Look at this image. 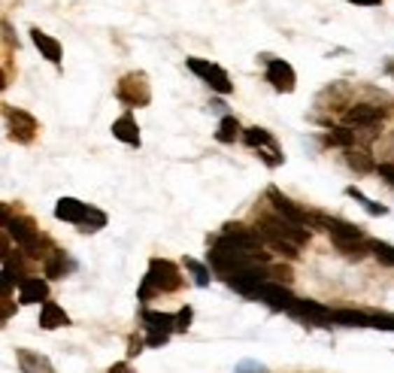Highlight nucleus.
<instances>
[{
	"instance_id": "obj_1",
	"label": "nucleus",
	"mask_w": 394,
	"mask_h": 373,
	"mask_svg": "<svg viewBox=\"0 0 394 373\" xmlns=\"http://www.w3.org/2000/svg\"><path fill=\"white\" fill-rule=\"evenodd\" d=\"M255 231L261 234V240L267 243L273 252L286 255L288 261H297L300 246L309 243V227H300L295 222H288V218H282L276 209H273V213L264 209V213L255 218Z\"/></svg>"
},
{
	"instance_id": "obj_2",
	"label": "nucleus",
	"mask_w": 394,
	"mask_h": 373,
	"mask_svg": "<svg viewBox=\"0 0 394 373\" xmlns=\"http://www.w3.org/2000/svg\"><path fill=\"white\" fill-rule=\"evenodd\" d=\"M313 227H322V231L331 237V243L337 246V252L349 261H364L367 255H373V243L367 240V234L361 231L358 225L346 222V218L337 216H325V213H313Z\"/></svg>"
},
{
	"instance_id": "obj_3",
	"label": "nucleus",
	"mask_w": 394,
	"mask_h": 373,
	"mask_svg": "<svg viewBox=\"0 0 394 373\" xmlns=\"http://www.w3.org/2000/svg\"><path fill=\"white\" fill-rule=\"evenodd\" d=\"M182 286H185V276H182V270L176 264L167 258H152L149 270L143 276V286H140V300H149L152 295H173Z\"/></svg>"
},
{
	"instance_id": "obj_4",
	"label": "nucleus",
	"mask_w": 394,
	"mask_h": 373,
	"mask_svg": "<svg viewBox=\"0 0 394 373\" xmlns=\"http://www.w3.org/2000/svg\"><path fill=\"white\" fill-rule=\"evenodd\" d=\"M55 218L76 225L82 234H94L106 225V213H100V209H94L91 204H82L76 197H61L58 204H55Z\"/></svg>"
},
{
	"instance_id": "obj_5",
	"label": "nucleus",
	"mask_w": 394,
	"mask_h": 373,
	"mask_svg": "<svg viewBox=\"0 0 394 373\" xmlns=\"http://www.w3.org/2000/svg\"><path fill=\"white\" fill-rule=\"evenodd\" d=\"M3 227H6V237H13L15 246L22 249L24 255L31 258H40V243H43V234L27 216H13V209L3 206Z\"/></svg>"
},
{
	"instance_id": "obj_6",
	"label": "nucleus",
	"mask_w": 394,
	"mask_h": 373,
	"mask_svg": "<svg viewBox=\"0 0 394 373\" xmlns=\"http://www.w3.org/2000/svg\"><path fill=\"white\" fill-rule=\"evenodd\" d=\"M115 97L122 100V104L127 109H140V106H149V100H152V85H149V76H146L143 70H131V73H125L122 79H118V85H115Z\"/></svg>"
},
{
	"instance_id": "obj_7",
	"label": "nucleus",
	"mask_w": 394,
	"mask_h": 373,
	"mask_svg": "<svg viewBox=\"0 0 394 373\" xmlns=\"http://www.w3.org/2000/svg\"><path fill=\"white\" fill-rule=\"evenodd\" d=\"M388 115H391L388 106H379V104H352L349 109H343V125L346 127H364V131H373V127H379Z\"/></svg>"
},
{
	"instance_id": "obj_8",
	"label": "nucleus",
	"mask_w": 394,
	"mask_h": 373,
	"mask_svg": "<svg viewBox=\"0 0 394 373\" xmlns=\"http://www.w3.org/2000/svg\"><path fill=\"white\" fill-rule=\"evenodd\" d=\"M243 143L249 146V149H258V155L264 158L267 167H279V164H282V149H279L276 136H273L267 127H246V131H243Z\"/></svg>"
},
{
	"instance_id": "obj_9",
	"label": "nucleus",
	"mask_w": 394,
	"mask_h": 373,
	"mask_svg": "<svg viewBox=\"0 0 394 373\" xmlns=\"http://www.w3.org/2000/svg\"><path fill=\"white\" fill-rule=\"evenodd\" d=\"M185 64H188V70L195 73V76H200L209 88L216 91V94H231L234 91V82L225 73V67H218V64H213V61H204V58H188Z\"/></svg>"
},
{
	"instance_id": "obj_10",
	"label": "nucleus",
	"mask_w": 394,
	"mask_h": 373,
	"mask_svg": "<svg viewBox=\"0 0 394 373\" xmlns=\"http://www.w3.org/2000/svg\"><path fill=\"white\" fill-rule=\"evenodd\" d=\"M6 125H9V140L22 143V146H31L40 134V122L24 113V109H15V106H6Z\"/></svg>"
},
{
	"instance_id": "obj_11",
	"label": "nucleus",
	"mask_w": 394,
	"mask_h": 373,
	"mask_svg": "<svg viewBox=\"0 0 394 373\" xmlns=\"http://www.w3.org/2000/svg\"><path fill=\"white\" fill-rule=\"evenodd\" d=\"M143 325H146V343L149 346H164L170 334L176 331V316L170 313H155V309H143Z\"/></svg>"
},
{
	"instance_id": "obj_12",
	"label": "nucleus",
	"mask_w": 394,
	"mask_h": 373,
	"mask_svg": "<svg viewBox=\"0 0 394 373\" xmlns=\"http://www.w3.org/2000/svg\"><path fill=\"white\" fill-rule=\"evenodd\" d=\"M291 316L297 318V322H307V325H316V328H331L334 325V309L318 304V300H295V307L288 309Z\"/></svg>"
},
{
	"instance_id": "obj_13",
	"label": "nucleus",
	"mask_w": 394,
	"mask_h": 373,
	"mask_svg": "<svg viewBox=\"0 0 394 373\" xmlns=\"http://www.w3.org/2000/svg\"><path fill=\"white\" fill-rule=\"evenodd\" d=\"M267 200H270V206L276 209V213L282 216V218H288V222H295V225H300V227H313V213H307L304 206H297L295 200H291L288 195H282L279 188H267Z\"/></svg>"
},
{
	"instance_id": "obj_14",
	"label": "nucleus",
	"mask_w": 394,
	"mask_h": 373,
	"mask_svg": "<svg viewBox=\"0 0 394 373\" xmlns=\"http://www.w3.org/2000/svg\"><path fill=\"white\" fill-rule=\"evenodd\" d=\"M264 64H267V67H264V79H267L276 91H282V94H291V91L297 88V73H295V67H291L288 61L267 58Z\"/></svg>"
},
{
	"instance_id": "obj_15",
	"label": "nucleus",
	"mask_w": 394,
	"mask_h": 373,
	"mask_svg": "<svg viewBox=\"0 0 394 373\" xmlns=\"http://www.w3.org/2000/svg\"><path fill=\"white\" fill-rule=\"evenodd\" d=\"M255 297L264 300V304H267L270 309H286V313H288L291 307H295V300H297V297L288 291L286 282H276V279L261 282L258 291H255Z\"/></svg>"
},
{
	"instance_id": "obj_16",
	"label": "nucleus",
	"mask_w": 394,
	"mask_h": 373,
	"mask_svg": "<svg viewBox=\"0 0 394 373\" xmlns=\"http://www.w3.org/2000/svg\"><path fill=\"white\" fill-rule=\"evenodd\" d=\"M15 364H18V370L22 373H55L52 367V361L45 358V355L40 352H34V349H15Z\"/></svg>"
},
{
	"instance_id": "obj_17",
	"label": "nucleus",
	"mask_w": 394,
	"mask_h": 373,
	"mask_svg": "<svg viewBox=\"0 0 394 373\" xmlns=\"http://www.w3.org/2000/svg\"><path fill=\"white\" fill-rule=\"evenodd\" d=\"M18 300L22 304H45L49 300V286L40 276H27L18 282Z\"/></svg>"
},
{
	"instance_id": "obj_18",
	"label": "nucleus",
	"mask_w": 394,
	"mask_h": 373,
	"mask_svg": "<svg viewBox=\"0 0 394 373\" xmlns=\"http://www.w3.org/2000/svg\"><path fill=\"white\" fill-rule=\"evenodd\" d=\"M31 40H34L36 49L43 52V58L49 61V64H55V67H58V64H61V43L55 40V36L43 34L40 27H31Z\"/></svg>"
},
{
	"instance_id": "obj_19",
	"label": "nucleus",
	"mask_w": 394,
	"mask_h": 373,
	"mask_svg": "<svg viewBox=\"0 0 394 373\" xmlns=\"http://www.w3.org/2000/svg\"><path fill=\"white\" fill-rule=\"evenodd\" d=\"M113 136L115 140H122L127 146H140V127H136V118L131 113L118 115L113 122Z\"/></svg>"
},
{
	"instance_id": "obj_20",
	"label": "nucleus",
	"mask_w": 394,
	"mask_h": 373,
	"mask_svg": "<svg viewBox=\"0 0 394 373\" xmlns=\"http://www.w3.org/2000/svg\"><path fill=\"white\" fill-rule=\"evenodd\" d=\"M67 325H70V316L64 313L55 300H45V304L40 307V328L55 331V328H67Z\"/></svg>"
},
{
	"instance_id": "obj_21",
	"label": "nucleus",
	"mask_w": 394,
	"mask_h": 373,
	"mask_svg": "<svg viewBox=\"0 0 394 373\" xmlns=\"http://www.w3.org/2000/svg\"><path fill=\"white\" fill-rule=\"evenodd\" d=\"M334 325L343 328H373V313H364V309H334Z\"/></svg>"
},
{
	"instance_id": "obj_22",
	"label": "nucleus",
	"mask_w": 394,
	"mask_h": 373,
	"mask_svg": "<svg viewBox=\"0 0 394 373\" xmlns=\"http://www.w3.org/2000/svg\"><path fill=\"white\" fill-rule=\"evenodd\" d=\"M346 164L355 170V173H377L379 164L373 161V155L367 149H358V146H352V149H346Z\"/></svg>"
},
{
	"instance_id": "obj_23",
	"label": "nucleus",
	"mask_w": 394,
	"mask_h": 373,
	"mask_svg": "<svg viewBox=\"0 0 394 373\" xmlns=\"http://www.w3.org/2000/svg\"><path fill=\"white\" fill-rule=\"evenodd\" d=\"M43 273H45L49 279H61L64 273H67V255H64L61 249H52V252L43 258Z\"/></svg>"
},
{
	"instance_id": "obj_24",
	"label": "nucleus",
	"mask_w": 394,
	"mask_h": 373,
	"mask_svg": "<svg viewBox=\"0 0 394 373\" xmlns=\"http://www.w3.org/2000/svg\"><path fill=\"white\" fill-rule=\"evenodd\" d=\"M240 131H243V127H240V122H237V118H234V115H225V118H222V122H218V131H216V140H218V143H234V140H237V136H243Z\"/></svg>"
},
{
	"instance_id": "obj_25",
	"label": "nucleus",
	"mask_w": 394,
	"mask_h": 373,
	"mask_svg": "<svg viewBox=\"0 0 394 373\" xmlns=\"http://www.w3.org/2000/svg\"><path fill=\"white\" fill-rule=\"evenodd\" d=\"M325 143L328 146H343V149H352L355 143V131H346V127H331V131L325 134Z\"/></svg>"
},
{
	"instance_id": "obj_26",
	"label": "nucleus",
	"mask_w": 394,
	"mask_h": 373,
	"mask_svg": "<svg viewBox=\"0 0 394 373\" xmlns=\"http://www.w3.org/2000/svg\"><path fill=\"white\" fill-rule=\"evenodd\" d=\"M346 195H349L352 200H358V204H361L364 209H367V213H370V216H386V213H388V209H386V206H382V204H373V200H370L367 195H364V191H361V188H355V185H352V188H346Z\"/></svg>"
},
{
	"instance_id": "obj_27",
	"label": "nucleus",
	"mask_w": 394,
	"mask_h": 373,
	"mask_svg": "<svg viewBox=\"0 0 394 373\" xmlns=\"http://www.w3.org/2000/svg\"><path fill=\"white\" fill-rule=\"evenodd\" d=\"M373 258H377L379 264H386V267H394V246L377 240L373 243Z\"/></svg>"
},
{
	"instance_id": "obj_28",
	"label": "nucleus",
	"mask_w": 394,
	"mask_h": 373,
	"mask_svg": "<svg viewBox=\"0 0 394 373\" xmlns=\"http://www.w3.org/2000/svg\"><path fill=\"white\" fill-rule=\"evenodd\" d=\"M185 267L191 270V276H195V282H197L200 288L209 286V267H206V264H200L195 258H185Z\"/></svg>"
},
{
	"instance_id": "obj_29",
	"label": "nucleus",
	"mask_w": 394,
	"mask_h": 373,
	"mask_svg": "<svg viewBox=\"0 0 394 373\" xmlns=\"http://www.w3.org/2000/svg\"><path fill=\"white\" fill-rule=\"evenodd\" d=\"M234 373H267V367H264L261 361H252V358H246V361H240L234 367Z\"/></svg>"
},
{
	"instance_id": "obj_30",
	"label": "nucleus",
	"mask_w": 394,
	"mask_h": 373,
	"mask_svg": "<svg viewBox=\"0 0 394 373\" xmlns=\"http://www.w3.org/2000/svg\"><path fill=\"white\" fill-rule=\"evenodd\" d=\"M270 276L276 279V282H286V286H288V282H291V267H288V264H273Z\"/></svg>"
},
{
	"instance_id": "obj_31",
	"label": "nucleus",
	"mask_w": 394,
	"mask_h": 373,
	"mask_svg": "<svg viewBox=\"0 0 394 373\" xmlns=\"http://www.w3.org/2000/svg\"><path fill=\"white\" fill-rule=\"evenodd\" d=\"M377 173H379V179H386L388 185L394 188V164H391V161H382L379 167H377Z\"/></svg>"
},
{
	"instance_id": "obj_32",
	"label": "nucleus",
	"mask_w": 394,
	"mask_h": 373,
	"mask_svg": "<svg viewBox=\"0 0 394 373\" xmlns=\"http://www.w3.org/2000/svg\"><path fill=\"white\" fill-rule=\"evenodd\" d=\"M188 328H191V307L176 313V331H188Z\"/></svg>"
},
{
	"instance_id": "obj_33",
	"label": "nucleus",
	"mask_w": 394,
	"mask_h": 373,
	"mask_svg": "<svg viewBox=\"0 0 394 373\" xmlns=\"http://www.w3.org/2000/svg\"><path fill=\"white\" fill-rule=\"evenodd\" d=\"M109 373H131V364H127V361H118V364H113V367H109Z\"/></svg>"
},
{
	"instance_id": "obj_34",
	"label": "nucleus",
	"mask_w": 394,
	"mask_h": 373,
	"mask_svg": "<svg viewBox=\"0 0 394 373\" xmlns=\"http://www.w3.org/2000/svg\"><path fill=\"white\" fill-rule=\"evenodd\" d=\"M349 3H355V6H379L382 0H349Z\"/></svg>"
},
{
	"instance_id": "obj_35",
	"label": "nucleus",
	"mask_w": 394,
	"mask_h": 373,
	"mask_svg": "<svg viewBox=\"0 0 394 373\" xmlns=\"http://www.w3.org/2000/svg\"><path fill=\"white\" fill-rule=\"evenodd\" d=\"M136 352H143V340H131V355Z\"/></svg>"
}]
</instances>
